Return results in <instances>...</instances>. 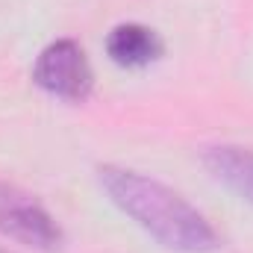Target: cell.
Listing matches in <instances>:
<instances>
[{
    "label": "cell",
    "instance_id": "3",
    "mask_svg": "<svg viewBox=\"0 0 253 253\" xmlns=\"http://www.w3.org/2000/svg\"><path fill=\"white\" fill-rule=\"evenodd\" d=\"M0 233L36 251H56L62 245V230L53 215L39 200L6 183H0Z\"/></svg>",
    "mask_w": 253,
    "mask_h": 253
},
{
    "label": "cell",
    "instance_id": "1",
    "mask_svg": "<svg viewBox=\"0 0 253 253\" xmlns=\"http://www.w3.org/2000/svg\"><path fill=\"white\" fill-rule=\"evenodd\" d=\"M97 180L109 200L162 248L177 253H212L221 248V239L203 212L159 180L118 165H103Z\"/></svg>",
    "mask_w": 253,
    "mask_h": 253
},
{
    "label": "cell",
    "instance_id": "2",
    "mask_svg": "<svg viewBox=\"0 0 253 253\" xmlns=\"http://www.w3.org/2000/svg\"><path fill=\"white\" fill-rule=\"evenodd\" d=\"M33 83L59 100L83 103L91 94L94 74L85 59V50L74 39H59L39 53L33 68Z\"/></svg>",
    "mask_w": 253,
    "mask_h": 253
},
{
    "label": "cell",
    "instance_id": "5",
    "mask_svg": "<svg viewBox=\"0 0 253 253\" xmlns=\"http://www.w3.org/2000/svg\"><path fill=\"white\" fill-rule=\"evenodd\" d=\"M162 39L144 24H118L106 36V53L121 68H144L162 56Z\"/></svg>",
    "mask_w": 253,
    "mask_h": 253
},
{
    "label": "cell",
    "instance_id": "6",
    "mask_svg": "<svg viewBox=\"0 0 253 253\" xmlns=\"http://www.w3.org/2000/svg\"><path fill=\"white\" fill-rule=\"evenodd\" d=\"M0 253H6V251H0Z\"/></svg>",
    "mask_w": 253,
    "mask_h": 253
},
{
    "label": "cell",
    "instance_id": "4",
    "mask_svg": "<svg viewBox=\"0 0 253 253\" xmlns=\"http://www.w3.org/2000/svg\"><path fill=\"white\" fill-rule=\"evenodd\" d=\"M206 171L224 183L233 194H239L245 203L253 206V150L236 144H215L203 150Z\"/></svg>",
    "mask_w": 253,
    "mask_h": 253
}]
</instances>
